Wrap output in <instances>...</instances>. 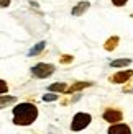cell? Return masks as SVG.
Masks as SVG:
<instances>
[{"instance_id":"6da1fadb","label":"cell","mask_w":133,"mask_h":134,"mask_svg":"<svg viewBox=\"0 0 133 134\" xmlns=\"http://www.w3.org/2000/svg\"><path fill=\"white\" fill-rule=\"evenodd\" d=\"M38 118V108L33 103H20L13 108V123L18 126H28Z\"/></svg>"},{"instance_id":"7a4b0ae2","label":"cell","mask_w":133,"mask_h":134,"mask_svg":"<svg viewBox=\"0 0 133 134\" xmlns=\"http://www.w3.org/2000/svg\"><path fill=\"white\" fill-rule=\"evenodd\" d=\"M92 121V116L89 113H77V115L72 118V123H71V129L72 131H82L84 128H87Z\"/></svg>"},{"instance_id":"3957f363","label":"cell","mask_w":133,"mask_h":134,"mask_svg":"<svg viewBox=\"0 0 133 134\" xmlns=\"http://www.w3.org/2000/svg\"><path fill=\"white\" fill-rule=\"evenodd\" d=\"M53 72H54V65L46 64V62H39L35 67H31V74L36 79H46V77L53 75Z\"/></svg>"},{"instance_id":"277c9868","label":"cell","mask_w":133,"mask_h":134,"mask_svg":"<svg viewBox=\"0 0 133 134\" xmlns=\"http://www.w3.org/2000/svg\"><path fill=\"white\" fill-rule=\"evenodd\" d=\"M122 118H123L122 111H118L115 108H107V110L104 111V119H105V121H109V123L117 124L118 121H122Z\"/></svg>"},{"instance_id":"5b68a950","label":"cell","mask_w":133,"mask_h":134,"mask_svg":"<svg viewBox=\"0 0 133 134\" xmlns=\"http://www.w3.org/2000/svg\"><path fill=\"white\" fill-rule=\"evenodd\" d=\"M131 77H133V70H120V72H117V74H114V75L110 77V82L125 83V82H128Z\"/></svg>"},{"instance_id":"8992f818","label":"cell","mask_w":133,"mask_h":134,"mask_svg":"<svg viewBox=\"0 0 133 134\" xmlns=\"http://www.w3.org/2000/svg\"><path fill=\"white\" fill-rule=\"evenodd\" d=\"M109 134H131V129L127 124L117 123V124H112L109 128Z\"/></svg>"},{"instance_id":"52a82bcc","label":"cell","mask_w":133,"mask_h":134,"mask_svg":"<svg viewBox=\"0 0 133 134\" xmlns=\"http://www.w3.org/2000/svg\"><path fill=\"white\" fill-rule=\"evenodd\" d=\"M89 7H90L89 2H79V3L74 7V8H72V12H71L72 16H81L82 13H85V12L89 10Z\"/></svg>"},{"instance_id":"ba28073f","label":"cell","mask_w":133,"mask_h":134,"mask_svg":"<svg viewBox=\"0 0 133 134\" xmlns=\"http://www.w3.org/2000/svg\"><path fill=\"white\" fill-rule=\"evenodd\" d=\"M44 48H46V43H44V41H39V43H36V44H35V46H33V48L28 51V56H30V57L38 56V54H39V52H41Z\"/></svg>"},{"instance_id":"9c48e42d","label":"cell","mask_w":133,"mask_h":134,"mask_svg":"<svg viewBox=\"0 0 133 134\" xmlns=\"http://www.w3.org/2000/svg\"><path fill=\"white\" fill-rule=\"evenodd\" d=\"M90 85H92V82H79V83H74V85H71L69 88H68V93L82 90V88H85V87H90Z\"/></svg>"},{"instance_id":"30bf717a","label":"cell","mask_w":133,"mask_h":134,"mask_svg":"<svg viewBox=\"0 0 133 134\" xmlns=\"http://www.w3.org/2000/svg\"><path fill=\"white\" fill-rule=\"evenodd\" d=\"M117 43H118V36H112L107 39V43H105V49L107 51H114L117 48Z\"/></svg>"},{"instance_id":"8fae6325","label":"cell","mask_w":133,"mask_h":134,"mask_svg":"<svg viewBox=\"0 0 133 134\" xmlns=\"http://www.w3.org/2000/svg\"><path fill=\"white\" fill-rule=\"evenodd\" d=\"M131 64V59H117V61H112L110 65L112 67H127Z\"/></svg>"},{"instance_id":"7c38bea8","label":"cell","mask_w":133,"mask_h":134,"mask_svg":"<svg viewBox=\"0 0 133 134\" xmlns=\"http://www.w3.org/2000/svg\"><path fill=\"white\" fill-rule=\"evenodd\" d=\"M49 92H68V85L63 82L53 83V85H49Z\"/></svg>"},{"instance_id":"4fadbf2b","label":"cell","mask_w":133,"mask_h":134,"mask_svg":"<svg viewBox=\"0 0 133 134\" xmlns=\"http://www.w3.org/2000/svg\"><path fill=\"white\" fill-rule=\"evenodd\" d=\"M15 102H17V97H0V108H5L7 105Z\"/></svg>"},{"instance_id":"5bb4252c","label":"cell","mask_w":133,"mask_h":134,"mask_svg":"<svg viewBox=\"0 0 133 134\" xmlns=\"http://www.w3.org/2000/svg\"><path fill=\"white\" fill-rule=\"evenodd\" d=\"M58 98H59V95L49 92V93H46V95H43V102H56Z\"/></svg>"},{"instance_id":"9a60e30c","label":"cell","mask_w":133,"mask_h":134,"mask_svg":"<svg viewBox=\"0 0 133 134\" xmlns=\"http://www.w3.org/2000/svg\"><path fill=\"white\" fill-rule=\"evenodd\" d=\"M7 90H8V85H7L5 80L0 79V95H2V93H7Z\"/></svg>"},{"instance_id":"2e32d148","label":"cell","mask_w":133,"mask_h":134,"mask_svg":"<svg viewBox=\"0 0 133 134\" xmlns=\"http://www.w3.org/2000/svg\"><path fill=\"white\" fill-rule=\"evenodd\" d=\"M127 2H128V0H112V3H114L115 7H123Z\"/></svg>"},{"instance_id":"e0dca14e","label":"cell","mask_w":133,"mask_h":134,"mask_svg":"<svg viewBox=\"0 0 133 134\" xmlns=\"http://www.w3.org/2000/svg\"><path fill=\"white\" fill-rule=\"evenodd\" d=\"M8 5H10V0H0V8H5Z\"/></svg>"},{"instance_id":"ac0fdd59","label":"cell","mask_w":133,"mask_h":134,"mask_svg":"<svg viewBox=\"0 0 133 134\" xmlns=\"http://www.w3.org/2000/svg\"><path fill=\"white\" fill-rule=\"evenodd\" d=\"M71 61H72V56H64V57L61 59L63 64H68V62H71Z\"/></svg>"}]
</instances>
